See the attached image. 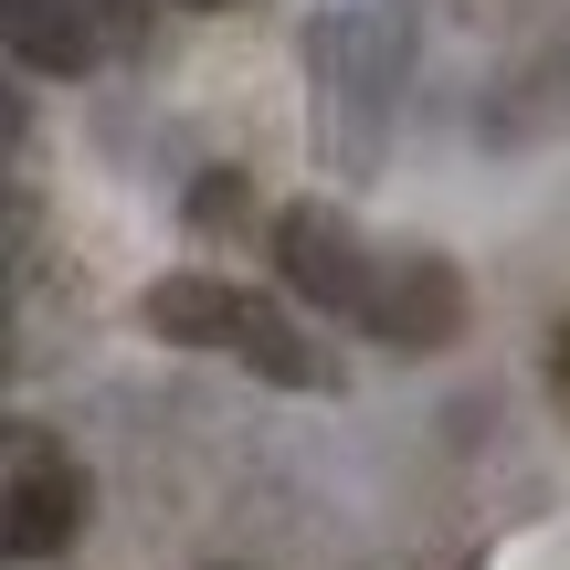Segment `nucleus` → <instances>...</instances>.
<instances>
[{
    "instance_id": "8",
    "label": "nucleus",
    "mask_w": 570,
    "mask_h": 570,
    "mask_svg": "<svg viewBox=\"0 0 570 570\" xmlns=\"http://www.w3.org/2000/svg\"><path fill=\"white\" fill-rule=\"evenodd\" d=\"M550 402H560V412H570V317H560V327H550Z\"/></svg>"
},
{
    "instance_id": "4",
    "label": "nucleus",
    "mask_w": 570,
    "mask_h": 570,
    "mask_svg": "<svg viewBox=\"0 0 570 570\" xmlns=\"http://www.w3.org/2000/svg\"><path fill=\"white\" fill-rule=\"evenodd\" d=\"M454 327H465V285H454V265H444V254H423V244H402V254H391V285H381L370 338H391V348H444Z\"/></svg>"
},
{
    "instance_id": "3",
    "label": "nucleus",
    "mask_w": 570,
    "mask_h": 570,
    "mask_svg": "<svg viewBox=\"0 0 570 570\" xmlns=\"http://www.w3.org/2000/svg\"><path fill=\"white\" fill-rule=\"evenodd\" d=\"M75 529H85V465L53 433L11 423V487H0V539H11V560L75 550Z\"/></svg>"
},
{
    "instance_id": "9",
    "label": "nucleus",
    "mask_w": 570,
    "mask_h": 570,
    "mask_svg": "<svg viewBox=\"0 0 570 570\" xmlns=\"http://www.w3.org/2000/svg\"><path fill=\"white\" fill-rule=\"evenodd\" d=\"M180 11H254V0H180Z\"/></svg>"
},
{
    "instance_id": "2",
    "label": "nucleus",
    "mask_w": 570,
    "mask_h": 570,
    "mask_svg": "<svg viewBox=\"0 0 570 570\" xmlns=\"http://www.w3.org/2000/svg\"><path fill=\"white\" fill-rule=\"evenodd\" d=\"M265 244H275L285 296H306L317 317H348V327L370 338V317H381V285H391V244H370V233L348 223L338 202H296V212H275Z\"/></svg>"
},
{
    "instance_id": "6",
    "label": "nucleus",
    "mask_w": 570,
    "mask_h": 570,
    "mask_svg": "<svg viewBox=\"0 0 570 570\" xmlns=\"http://www.w3.org/2000/svg\"><path fill=\"white\" fill-rule=\"evenodd\" d=\"M190 233H244V169H202V190H190Z\"/></svg>"
},
{
    "instance_id": "1",
    "label": "nucleus",
    "mask_w": 570,
    "mask_h": 570,
    "mask_svg": "<svg viewBox=\"0 0 570 570\" xmlns=\"http://www.w3.org/2000/svg\"><path fill=\"white\" fill-rule=\"evenodd\" d=\"M138 317H148V338L212 348V360H244L254 381H275V391H338V381H348L338 348H317L275 296H254V285H233V275H212V265L159 275V285L138 296Z\"/></svg>"
},
{
    "instance_id": "5",
    "label": "nucleus",
    "mask_w": 570,
    "mask_h": 570,
    "mask_svg": "<svg viewBox=\"0 0 570 570\" xmlns=\"http://www.w3.org/2000/svg\"><path fill=\"white\" fill-rule=\"evenodd\" d=\"M11 63L21 75H96L106 32L75 11V0H11Z\"/></svg>"
},
{
    "instance_id": "7",
    "label": "nucleus",
    "mask_w": 570,
    "mask_h": 570,
    "mask_svg": "<svg viewBox=\"0 0 570 570\" xmlns=\"http://www.w3.org/2000/svg\"><path fill=\"white\" fill-rule=\"evenodd\" d=\"M75 11L106 32V53H117V42H138V0H75Z\"/></svg>"
}]
</instances>
